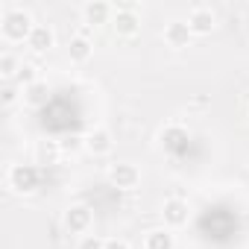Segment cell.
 <instances>
[{"instance_id":"7a4b0ae2","label":"cell","mask_w":249,"mask_h":249,"mask_svg":"<svg viewBox=\"0 0 249 249\" xmlns=\"http://www.w3.org/2000/svg\"><path fill=\"white\" fill-rule=\"evenodd\" d=\"M38 179H41V173L36 164H12V170H9V188L15 194H33L38 188Z\"/></svg>"},{"instance_id":"ac0fdd59","label":"cell","mask_w":249,"mask_h":249,"mask_svg":"<svg viewBox=\"0 0 249 249\" xmlns=\"http://www.w3.org/2000/svg\"><path fill=\"white\" fill-rule=\"evenodd\" d=\"M18 82H21L24 88H30L33 82H38V73H36V68H33V65H21V71H18Z\"/></svg>"},{"instance_id":"8992f818","label":"cell","mask_w":249,"mask_h":249,"mask_svg":"<svg viewBox=\"0 0 249 249\" xmlns=\"http://www.w3.org/2000/svg\"><path fill=\"white\" fill-rule=\"evenodd\" d=\"M217 24V15L211 12V6H194L188 12V27L194 36H208Z\"/></svg>"},{"instance_id":"9a60e30c","label":"cell","mask_w":249,"mask_h":249,"mask_svg":"<svg viewBox=\"0 0 249 249\" xmlns=\"http://www.w3.org/2000/svg\"><path fill=\"white\" fill-rule=\"evenodd\" d=\"M47 97H50V88H47V82H33L30 88H24V103L27 106H44L47 103Z\"/></svg>"},{"instance_id":"5b68a950","label":"cell","mask_w":249,"mask_h":249,"mask_svg":"<svg viewBox=\"0 0 249 249\" xmlns=\"http://www.w3.org/2000/svg\"><path fill=\"white\" fill-rule=\"evenodd\" d=\"M91 223H94V214L88 205H71L65 211V229L71 234H85L91 229Z\"/></svg>"},{"instance_id":"2e32d148","label":"cell","mask_w":249,"mask_h":249,"mask_svg":"<svg viewBox=\"0 0 249 249\" xmlns=\"http://www.w3.org/2000/svg\"><path fill=\"white\" fill-rule=\"evenodd\" d=\"M18 71H21V65H18V59H15L12 53H3V56H0V76H3V79L18 76Z\"/></svg>"},{"instance_id":"7c38bea8","label":"cell","mask_w":249,"mask_h":249,"mask_svg":"<svg viewBox=\"0 0 249 249\" xmlns=\"http://www.w3.org/2000/svg\"><path fill=\"white\" fill-rule=\"evenodd\" d=\"M188 141H191V135H188V129L185 126H167L164 132H161V144L170 150V153H182L185 147H188Z\"/></svg>"},{"instance_id":"3957f363","label":"cell","mask_w":249,"mask_h":249,"mask_svg":"<svg viewBox=\"0 0 249 249\" xmlns=\"http://www.w3.org/2000/svg\"><path fill=\"white\" fill-rule=\"evenodd\" d=\"M111 27H114V33H117L120 38H132V36H138L141 18H138V12H135V3H126L123 9H117L114 18H111Z\"/></svg>"},{"instance_id":"4fadbf2b","label":"cell","mask_w":249,"mask_h":249,"mask_svg":"<svg viewBox=\"0 0 249 249\" xmlns=\"http://www.w3.org/2000/svg\"><path fill=\"white\" fill-rule=\"evenodd\" d=\"M91 53H94V44H91L85 36H73V38L68 41V59H71V62L82 65V62L91 59Z\"/></svg>"},{"instance_id":"52a82bcc","label":"cell","mask_w":249,"mask_h":249,"mask_svg":"<svg viewBox=\"0 0 249 249\" xmlns=\"http://www.w3.org/2000/svg\"><path fill=\"white\" fill-rule=\"evenodd\" d=\"M191 38H194V33H191L188 21H170V24L164 27V41H167L170 47H176V50L188 47Z\"/></svg>"},{"instance_id":"30bf717a","label":"cell","mask_w":249,"mask_h":249,"mask_svg":"<svg viewBox=\"0 0 249 249\" xmlns=\"http://www.w3.org/2000/svg\"><path fill=\"white\" fill-rule=\"evenodd\" d=\"M161 214H164V223L170 229H179V226L188 223V202L185 199H167L164 208H161Z\"/></svg>"},{"instance_id":"8fae6325","label":"cell","mask_w":249,"mask_h":249,"mask_svg":"<svg viewBox=\"0 0 249 249\" xmlns=\"http://www.w3.org/2000/svg\"><path fill=\"white\" fill-rule=\"evenodd\" d=\"M111 147H114V141H111L108 129H94L85 135V150L94 156H106V153H111Z\"/></svg>"},{"instance_id":"6da1fadb","label":"cell","mask_w":249,"mask_h":249,"mask_svg":"<svg viewBox=\"0 0 249 249\" xmlns=\"http://www.w3.org/2000/svg\"><path fill=\"white\" fill-rule=\"evenodd\" d=\"M33 30L36 24L27 9H6L3 18H0V33H3L6 41H27Z\"/></svg>"},{"instance_id":"7402d4cb","label":"cell","mask_w":249,"mask_h":249,"mask_svg":"<svg viewBox=\"0 0 249 249\" xmlns=\"http://www.w3.org/2000/svg\"><path fill=\"white\" fill-rule=\"evenodd\" d=\"M106 249H132L126 240H120V237H111V240H106Z\"/></svg>"},{"instance_id":"5bb4252c","label":"cell","mask_w":249,"mask_h":249,"mask_svg":"<svg viewBox=\"0 0 249 249\" xmlns=\"http://www.w3.org/2000/svg\"><path fill=\"white\" fill-rule=\"evenodd\" d=\"M144 249H176V237L170 229H153L144 237Z\"/></svg>"},{"instance_id":"d6986e66","label":"cell","mask_w":249,"mask_h":249,"mask_svg":"<svg viewBox=\"0 0 249 249\" xmlns=\"http://www.w3.org/2000/svg\"><path fill=\"white\" fill-rule=\"evenodd\" d=\"M76 249H106V240H100L97 234H85V237L76 243Z\"/></svg>"},{"instance_id":"ffe728a7","label":"cell","mask_w":249,"mask_h":249,"mask_svg":"<svg viewBox=\"0 0 249 249\" xmlns=\"http://www.w3.org/2000/svg\"><path fill=\"white\" fill-rule=\"evenodd\" d=\"M79 147H85V138H79V135H71V138H65V144H62L65 153H73V150H79Z\"/></svg>"},{"instance_id":"e0dca14e","label":"cell","mask_w":249,"mask_h":249,"mask_svg":"<svg viewBox=\"0 0 249 249\" xmlns=\"http://www.w3.org/2000/svg\"><path fill=\"white\" fill-rule=\"evenodd\" d=\"M56 156H59V144L47 141V144H41V147H38V161H41V164H53V161H56Z\"/></svg>"},{"instance_id":"277c9868","label":"cell","mask_w":249,"mask_h":249,"mask_svg":"<svg viewBox=\"0 0 249 249\" xmlns=\"http://www.w3.org/2000/svg\"><path fill=\"white\" fill-rule=\"evenodd\" d=\"M108 182L114 188H120V191H132L141 182V170L135 164H129V161H117V164L108 167Z\"/></svg>"},{"instance_id":"ba28073f","label":"cell","mask_w":249,"mask_h":249,"mask_svg":"<svg viewBox=\"0 0 249 249\" xmlns=\"http://www.w3.org/2000/svg\"><path fill=\"white\" fill-rule=\"evenodd\" d=\"M82 18H85V24H91V27L108 24V21L114 18V9H111L108 3H103V0H88V3L82 6Z\"/></svg>"},{"instance_id":"9c48e42d","label":"cell","mask_w":249,"mask_h":249,"mask_svg":"<svg viewBox=\"0 0 249 249\" xmlns=\"http://www.w3.org/2000/svg\"><path fill=\"white\" fill-rule=\"evenodd\" d=\"M53 44H56L53 30H50V27H44V24H36V30H33V33H30V38H27V47H30L33 53H47Z\"/></svg>"},{"instance_id":"44dd1931","label":"cell","mask_w":249,"mask_h":249,"mask_svg":"<svg viewBox=\"0 0 249 249\" xmlns=\"http://www.w3.org/2000/svg\"><path fill=\"white\" fill-rule=\"evenodd\" d=\"M15 100H18V91H15V88H12V85H6V88H3V91H0V103H3V106H6V108H9V106H12V103H15Z\"/></svg>"}]
</instances>
